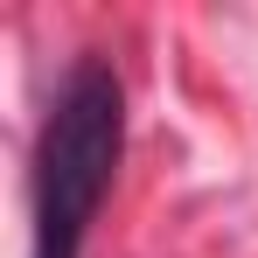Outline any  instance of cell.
<instances>
[{"instance_id":"obj_1","label":"cell","mask_w":258,"mask_h":258,"mask_svg":"<svg viewBox=\"0 0 258 258\" xmlns=\"http://www.w3.org/2000/svg\"><path fill=\"white\" fill-rule=\"evenodd\" d=\"M119 140H126L119 77L98 56L70 63L42 126V161H35V258L84 251V230L112 188V168H119Z\"/></svg>"}]
</instances>
